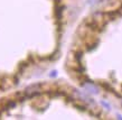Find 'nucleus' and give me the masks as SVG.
<instances>
[{"instance_id": "nucleus-1", "label": "nucleus", "mask_w": 122, "mask_h": 120, "mask_svg": "<svg viewBox=\"0 0 122 120\" xmlns=\"http://www.w3.org/2000/svg\"><path fill=\"white\" fill-rule=\"evenodd\" d=\"M64 9H65V6H63V5H61V4L55 5V17L57 21H62Z\"/></svg>"}, {"instance_id": "nucleus-2", "label": "nucleus", "mask_w": 122, "mask_h": 120, "mask_svg": "<svg viewBox=\"0 0 122 120\" xmlns=\"http://www.w3.org/2000/svg\"><path fill=\"white\" fill-rule=\"evenodd\" d=\"M28 61H22L18 64V74H22V72L25 71V68L28 66Z\"/></svg>"}, {"instance_id": "nucleus-3", "label": "nucleus", "mask_w": 122, "mask_h": 120, "mask_svg": "<svg viewBox=\"0 0 122 120\" xmlns=\"http://www.w3.org/2000/svg\"><path fill=\"white\" fill-rule=\"evenodd\" d=\"M82 57H83V52L82 51H76L74 54V60L76 64H82Z\"/></svg>"}, {"instance_id": "nucleus-4", "label": "nucleus", "mask_w": 122, "mask_h": 120, "mask_svg": "<svg viewBox=\"0 0 122 120\" xmlns=\"http://www.w3.org/2000/svg\"><path fill=\"white\" fill-rule=\"evenodd\" d=\"M83 86H85V88H86V90L89 91V92H91V93H94V94H97V93H99L97 88H95V86L93 85V83H91V85H86V84H84Z\"/></svg>"}, {"instance_id": "nucleus-5", "label": "nucleus", "mask_w": 122, "mask_h": 120, "mask_svg": "<svg viewBox=\"0 0 122 120\" xmlns=\"http://www.w3.org/2000/svg\"><path fill=\"white\" fill-rule=\"evenodd\" d=\"M73 105H74L75 108H77L78 110H81V111H86V110H87L86 105L81 104V103H77V102H73Z\"/></svg>"}, {"instance_id": "nucleus-6", "label": "nucleus", "mask_w": 122, "mask_h": 120, "mask_svg": "<svg viewBox=\"0 0 122 120\" xmlns=\"http://www.w3.org/2000/svg\"><path fill=\"white\" fill-rule=\"evenodd\" d=\"M12 82H14V85H17L19 82V74L17 73V74H14L12 75V80H11Z\"/></svg>"}, {"instance_id": "nucleus-7", "label": "nucleus", "mask_w": 122, "mask_h": 120, "mask_svg": "<svg viewBox=\"0 0 122 120\" xmlns=\"http://www.w3.org/2000/svg\"><path fill=\"white\" fill-rule=\"evenodd\" d=\"M27 61H28V63H29V64H35V62H36V60H35V56H34V55H28Z\"/></svg>"}, {"instance_id": "nucleus-8", "label": "nucleus", "mask_w": 122, "mask_h": 120, "mask_svg": "<svg viewBox=\"0 0 122 120\" xmlns=\"http://www.w3.org/2000/svg\"><path fill=\"white\" fill-rule=\"evenodd\" d=\"M101 104L103 105V107H105V108H107V110H110V109H111V105H110V104H107V102H104V101H102V102H101Z\"/></svg>"}, {"instance_id": "nucleus-9", "label": "nucleus", "mask_w": 122, "mask_h": 120, "mask_svg": "<svg viewBox=\"0 0 122 120\" xmlns=\"http://www.w3.org/2000/svg\"><path fill=\"white\" fill-rule=\"evenodd\" d=\"M56 75H57V72H56V71H52V72H51V74H49V76H51V78H55Z\"/></svg>"}, {"instance_id": "nucleus-10", "label": "nucleus", "mask_w": 122, "mask_h": 120, "mask_svg": "<svg viewBox=\"0 0 122 120\" xmlns=\"http://www.w3.org/2000/svg\"><path fill=\"white\" fill-rule=\"evenodd\" d=\"M118 119H122V116H121V115H118Z\"/></svg>"}, {"instance_id": "nucleus-11", "label": "nucleus", "mask_w": 122, "mask_h": 120, "mask_svg": "<svg viewBox=\"0 0 122 120\" xmlns=\"http://www.w3.org/2000/svg\"><path fill=\"white\" fill-rule=\"evenodd\" d=\"M121 86H122V85H121Z\"/></svg>"}]
</instances>
